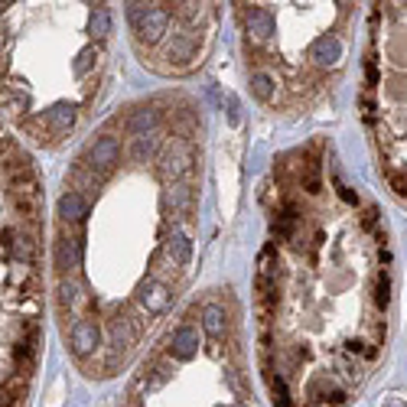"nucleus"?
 Here are the masks:
<instances>
[{
    "instance_id": "obj_22",
    "label": "nucleus",
    "mask_w": 407,
    "mask_h": 407,
    "mask_svg": "<svg viewBox=\"0 0 407 407\" xmlns=\"http://www.w3.org/2000/svg\"><path fill=\"white\" fill-rule=\"evenodd\" d=\"M251 92H255V98H261V101H271V98H274V78L267 76V72H255V76H251Z\"/></svg>"
},
{
    "instance_id": "obj_7",
    "label": "nucleus",
    "mask_w": 407,
    "mask_h": 407,
    "mask_svg": "<svg viewBox=\"0 0 407 407\" xmlns=\"http://www.w3.org/2000/svg\"><path fill=\"white\" fill-rule=\"evenodd\" d=\"M76 117H78V111L72 108V104H59V108L46 111V117H43V127H46L49 141H56V137H62V134L72 131V127H76Z\"/></svg>"
},
{
    "instance_id": "obj_5",
    "label": "nucleus",
    "mask_w": 407,
    "mask_h": 407,
    "mask_svg": "<svg viewBox=\"0 0 407 407\" xmlns=\"http://www.w3.org/2000/svg\"><path fill=\"white\" fill-rule=\"evenodd\" d=\"M88 166L92 170H101L111 176V170L121 163V143H117V137H98L92 147H88Z\"/></svg>"
},
{
    "instance_id": "obj_26",
    "label": "nucleus",
    "mask_w": 407,
    "mask_h": 407,
    "mask_svg": "<svg viewBox=\"0 0 407 407\" xmlns=\"http://www.w3.org/2000/svg\"><path fill=\"white\" fill-rule=\"evenodd\" d=\"M365 69H369V82L375 85V82H378V66H375V59H369V62H365Z\"/></svg>"
},
{
    "instance_id": "obj_21",
    "label": "nucleus",
    "mask_w": 407,
    "mask_h": 407,
    "mask_svg": "<svg viewBox=\"0 0 407 407\" xmlns=\"http://www.w3.org/2000/svg\"><path fill=\"white\" fill-rule=\"evenodd\" d=\"M108 29H111V13H108V7H95L92 10V20H88V33L95 39H104Z\"/></svg>"
},
{
    "instance_id": "obj_11",
    "label": "nucleus",
    "mask_w": 407,
    "mask_h": 407,
    "mask_svg": "<svg viewBox=\"0 0 407 407\" xmlns=\"http://www.w3.org/2000/svg\"><path fill=\"white\" fill-rule=\"evenodd\" d=\"M192 202H196V190L190 183H173V190L166 192V208H170L176 218H186L192 212Z\"/></svg>"
},
{
    "instance_id": "obj_1",
    "label": "nucleus",
    "mask_w": 407,
    "mask_h": 407,
    "mask_svg": "<svg viewBox=\"0 0 407 407\" xmlns=\"http://www.w3.org/2000/svg\"><path fill=\"white\" fill-rule=\"evenodd\" d=\"M127 20H131L137 39L157 43L170 27V10L160 3H127Z\"/></svg>"
},
{
    "instance_id": "obj_15",
    "label": "nucleus",
    "mask_w": 407,
    "mask_h": 407,
    "mask_svg": "<svg viewBox=\"0 0 407 407\" xmlns=\"http://www.w3.org/2000/svg\"><path fill=\"white\" fill-rule=\"evenodd\" d=\"M339 56H342V46L336 36H320L310 46V59L316 66H332V62H339Z\"/></svg>"
},
{
    "instance_id": "obj_27",
    "label": "nucleus",
    "mask_w": 407,
    "mask_h": 407,
    "mask_svg": "<svg viewBox=\"0 0 407 407\" xmlns=\"http://www.w3.org/2000/svg\"><path fill=\"white\" fill-rule=\"evenodd\" d=\"M339 196H342V199H345V202H352V206L359 202V196H355V192H352V190H345V186H339Z\"/></svg>"
},
{
    "instance_id": "obj_8",
    "label": "nucleus",
    "mask_w": 407,
    "mask_h": 407,
    "mask_svg": "<svg viewBox=\"0 0 407 407\" xmlns=\"http://www.w3.org/2000/svg\"><path fill=\"white\" fill-rule=\"evenodd\" d=\"M85 215H88V199L82 196V192H76V190H69L62 199H59V222L62 225H82L85 222Z\"/></svg>"
},
{
    "instance_id": "obj_6",
    "label": "nucleus",
    "mask_w": 407,
    "mask_h": 407,
    "mask_svg": "<svg viewBox=\"0 0 407 407\" xmlns=\"http://www.w3.org/2000/svg\"><path fill=\"white\" fill-rule=\"evenodd\" d=\"M241 17H245V27L248 33L255 39H271L277 33V20L274 13L267 7H251V10H241Z\"/></svg>"
},
{
    "instance_id": "obj_28",
    "label": "nucleus",
    "mask_w": 407,
    "mask_h": 407,
    "mask_svg": "<svg viewBox=\"0 0 407 407\" xmlns=\"http://www.w3.org/2000/svg\"><path fill=\"white\" fill-rule=\"evenodd\" d=\"M10 7H13V3H0V20H3V17L10 13Z\"/></svg>"
},
{
    "instance_id": "obj_20",
    "label": "nucleus",
    "mask_w": 407,
    "mask_h": 407,
    "mask_svg": "<svg viewBox=\"0 0 407 407\" xmlns=\"http://www.w3.org/2000/svg\"><path fill=\"white\" fill-rule=\"evenodd\" d=\"M153 150H157V137L153 134H143V137H134V143H131V160H137V163H147L153 157Z\"/></svg>"
},
{
    "instance_id": "obj_29",
    "label": "nucleus",
    "mask_w": 407,
    "mask_h": 407,
    "mask_svg": "<svg viewBox=\"0 0 407 407\" xmlns=\"http://www.w3.org/2000/svg\"><path fill=\"white\" fill-rule=\"evenodd\" d=\"M231 407H245V404H231Z\"/></svg>"
},
{
    "instance_id": "obj_25",
    "label": "nucleus",
    "mask_w": 407,
    "mask_h": 407,
    "mask_svg": "<svg viewBox=\"0 0 407 407\" xmlns=\"http://www.w3.org/2000/svg\"><path fill=\"white\" fill-rule=\"evenodd\" d=\"M388 180H391V186H394V192H398V196H407V180H404V176L388 173Z\"/></svg>"
},
{
    "instance_id": "obj_10",
    "label": "nucleus",
    "mask_w": 407,
    "mask_h": 407,
    "mask_svg": "<svg viewBox=\"0 0 407 407\" xmlns=\"http://www.w3.org/2000/svg\"><path fill=\"white\" fill-rule=\"evenodd\" d=\"M166 59H173L176 66L190 69L196 59H199V43L192 33H180V36H173V43L166 46Z\"/></svg>"
},
{
    "instance_id": "obj_3",
    "label": "nucleus",
    "mask_w": 407,
    "mask_h": 407,
    "mask_svg": "<svg viewBox=\"0 0 407 407\" xmlns=\"http://www.w3.org/2000/svg\"><path fill=\"white\" fill-rule=\"evenodd\" d=\"M192 163H196V157H192V147L183 141V137H176V141H170L166 147H163L160 176H163V180L180 183L183 176H190V173H192Z\"/></svg>"
},
{
    "instance_id": "obj_17",
    "label": "nucleus",
    "mask_w": 407,
    "mask_h": 407,
    "mask_svg": "<svg viewBox=\"0 0 407 407\" xmlns=\"http://www.w3.org/2000/svg\"><path fill=\"white\" fill-rule=\"evenodd\" d=\"M10 202L17 208V215L23 222H39V212H43V196H29V192H10Z\"/></svg>"
},
{
    "instance_id": "obj_16",
    "label": "nucleus",
    "mask_w": 407,
    "mask_h": 407,
    "mask_svg": "<svg viewBox=\"0 0 407 407\" xmlns=\"http://www.w3.org/2000/svg\"><path fill=\"white\" fill-rule=\"evenodd\" d=\"M202 329H206L212 339H222V336H225L228 316H225V310H222L218 304H206V306H202Z\"/></svg>"
},
{
    "instance_id": "obj_2",
    "label": "nucleus",
    "mask_w": 407,
    "mask_h": 407,
    "mask_svg": "<svg viewBox=\"0 0 407 407\" xmlns=\"http://www.w3.org/2000/svg\"><path fill=\"white\" fill-rule=\"evenodd\" d=\"M82 248H85V241H82V228L62 225V222H59V241H56V271H59V277H66L69 271H76V267L82 264Z\"/></svg>"
},
{
    "instance_id": "obj_18",
    "label": "nucleus",
    "mask_w": 407,
    "mask_h": 407,
    "mask_svg": "<svg viewBox=\"0 0 407 407\" xmlns=\"http://www.w3.org/2000/svg\"><path fill=\"white\" fill-rule=\"evenodd\" d=\"M199 345V332L192 329V326H180V329L173 332V355L176 359H190L192 352Z\"/></svg>"
},
{
    "instance_id": "obj_4",
    "label": "nucleus",
    "mask_w": 407,
    "mask_h": 407,
    "mask_svg": "<svg viewBox=\"0 0 407 407\" xmlns=\"http://www.w3.org/2000/svg\"><path fill=\"white\" fill-rule=\"evenodd\" d=\"M98 342H101V329H98L95 320H76V322H72L69 345H72V352H76L78 362H85L88 355L98 349Z\"/></svg>"
},
{
    "instance_id": "obj_23",
    "label": "nucleus",
    "mask_w": 407,
    "mask_h": 407,
    "mask_svg": "<svg viewBox=\"0 0 407 407\" xmlns=\"http://www.w3.org/2000/svg\"><path fill=\"white\" fill-rule=\"evenodd\" d=\"M375 304H378L381 310H385V306L391 304V277L385 274V271H381V274L375 277Z\"/></svg>"
},
{
    "instance_id": "obj_24",
    "label": "nucleus",
    "mask_w": 407,
    "mask_h": 407,
    "mask_svg": "<svg viewBox=\"0 0 407 407\" xmlns=\"http://www.w3.org/2000/svg\"><path fill=\"white\" fill-rule=\"evenodd\" d=\"M7 98H10V108L17 114H23V111H29V95L23 92V88H10L7 92Z\"/></svg>"
},
{
    "instance_id": "obj_13",
    "label": "nucleus",
    "mask_w": 407,
    "mask_h": 407,
    "mask_svg": "<svg viewBox=\"0 0 407 407\" xmlns=\"http://www.w3.org/2000/svg\"><path fill=\"white\" fill-rule=\"evenodd\" d=\"M141 304L147 306V313H163L170 306V287L163 280H150L141 287Z\"/></svg>"
},
{
    "instance_id": "obj_19",
    "label": "nucleus",
    "mask_w": 407,
    "mask_h": 407,
    "mask_svg": "<svg viewBox=\"0 0 407 407\" xmlns=\"http://www.w3.org/2000/svg\"><path fill=\"white\" fill-rule=\"evenodd\" d=\"M153 124H157V111H153V108H141V111L131 114V121H127V131H131L134 137H143V134L150 131Z\"/></svg>"
},
{
    "instance_id": "obj_12",
    "label": "nucleus",
    "mask_w": 407,
    "mask_h": 407,
    "mask_svg": "<svg viewBox=\"0 0 407 407\" xmlns=\"http://www.w3.org/2000/svg\"><path fill=\"white\" fill-rule=\"evenodd\" d=\"M261 369H264V381L271 388V398H274L277 407H290V391H287L284 375H274V362L271 355H261Z\"/></svg>"
},
{
    "instance_id": "obj_14",
    "label": "nucleus",
    "mask_w": 407,
    "mask_h": 407,
    "mask_svg": "<svg viewBox=\"0 0 407 407\" xmlns=\"http://www.w3.org/2000/svg\"><path fill=\"white\" fill-rule=\"evenodd\" d=\"M163 251H166V257H170V264H173V267H183V264H190L192 245H190V238L183 235L180 228H173V235L166 238V245H163Z\"/></svg>"
},
{
    "instance_id": "obj_9",
    "label": "nucleus",
    "mask_w": 407,
    "mask_h": 407,
    "mask_svg": "<svg viewBox=\"0 0 407 407\" xmlns=\"http://www.w3.org/2000/svg\"><path fill=\"white\" fill-rule=\"evenodd\" d=\"M29 378H23L20 371H10L7 378L0 381V407H23L27 404Z\"/></svg>"
}]
</instances>
